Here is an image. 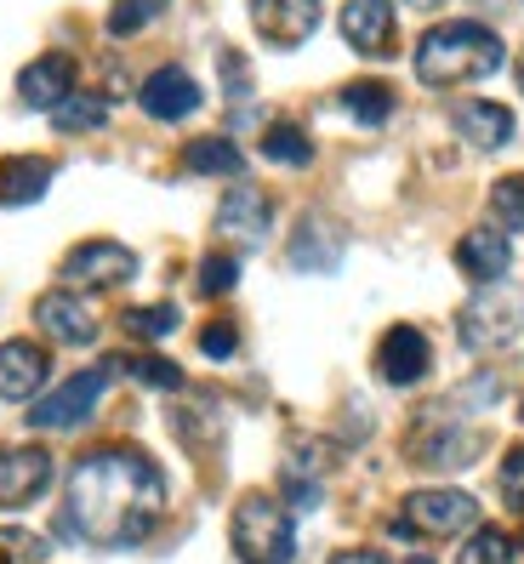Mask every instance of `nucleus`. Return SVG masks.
<instances>
[{
  "mask_svg": "<svg viewBox=\"0 0 524 564\" xmlns=\"http://www.w3.org/2000/svg\"><path fill=\"white\" fill-rule=\"evenodd\" d=\"M46 371H52V354L41 343H0V400L7 405H29L35 393L46 388Z\"/></svg>",
  "mask_w": 524,
  "mask_h": 564,
  "instance_id": "9d476101",
  "label": "nucleus"
},
{
  "mask_svg": "<svg viewBox=\"0 0 524 564\" xmlns=\"http://www.w3.org/2000/svg\"><path fill=\"white\" fill-rule=\"evenodd\" d=\"M160 508H166L160 468L143 451L109 445V451H91L75 462L69 485H63L57 530L86 547H138L154 530Z\"/></svg>",
  "mask_w": 524,
  "mask_h": 564,
  "instance_id": "f257e3e1",
  "label": "nucleus"
},
{
  "mask_svg": "<svg viewBox=\"0 0 524 564\" xmlns=\"http://www.w3.org/2000/svg\"><path fill=\"white\" fill-rule=\"evenodd\" d=\"M524 325V303L518 296H473V303L456 314V337L468 354H496L518 337Z\"/></svg>",
  "mask_w": 524,
  "mask_h": 564,
  "instance_id": "39448f33",
  "label": "nucleus"
},
{
  "mask_svg": "<svg viewBox=\"0 0 524 564\" xmlns=\"http://www.w3.org/2000/svg\"><path fill=\"white\" fill-rule=\"evenodd\" d=\"M52 188V160L41 154H18L0 165V206H35Z\"/></svg>",
  "mask_w": 524,
  "mask_h": 564,
  "instance_id": "aec40b11",
  "label": "nucleus"
},
{
  "mask_svg": "<svg viewBox=\"0 0 524 564\" xmlns=\"http://www.w3.org/2000/svg\"><path fill=\"white\" fill-rule=\"evenodd\" d=\"M479 524V502L468 490H416L405 496L400 519H393V536L411 542V536H456V530H473Z\"/></svg>",
  "mask_w": 524,
  "mask_h": 564,
  "instance_id": "20e7f679",
  "label": "nucleus"
},
{
  "mask_svg": "<svg viewBox=\"0 0 524 564\" xmlns=\"http://www.w3.org/2000/svg\"><path fill=\"white\" fill-rule=\"evenodd\" d=\"M18 97L29 109H57V104H69L75 97V57L69 52H46L35 57L29 69L18 75Z\"/></svg>",
  "mask_w": 524,
  "mask_h": 564,
  "instance_id": "4468645a",
  "label": "nucleus"
},
{
  "mask_svg": "<svg viewBox=\"0 0 524 564\" xmlns=\"http://www.w3.org/2000/svg\"><path fill=\"white\" fill-rule=\"evenodd\" d=\"M109 377H114V365H91V371H75L57 393H46V400L29 405V427H80V422L97 411V400H103Z\"/></svg>",
  "mask_w": 524,
  "mask_h": 564,
  "instance_id": "423d86ee",
  "label": "nucleus"
},
{
  "mask_svg": "<svg viewBox=\"0 0 524 564\" xmlns=\"http://www.w3.org/2000/svg\"><path fill=\"white\" fill-rule=\"evenodd\" d=\"M269 223H274V206H269V194H262V188L240 183V188L222 194V206H217V235L256 246L262 235H269Z\"/></svg>",
  "mask_w": 524,
  "mask_h": 564,
  "instance_id": "2eb2a0df",
  "label": "nucleus"
},
{
  "mask_svg": "<svg viewBox=\"0 0 524 564\" xmlns=\"http://www.w3.org/2000/svg\"><path fill=\"white\" fill-rule=\"evenodd\" d=\"M183 165H188L194 177H234L245 160H240V149L228 143V138H194L183 149Z\"/></svg>",
  "mask_w": 524,
  "mask_h": 564,
  "instance_id": "4be33fe9",
  "label": "nucleus"
},
{
  "mask_svg": "<svg viewBox=\"0 0 524 564\" xmlns=\"http://www.w3.org/2000/svg\"><path fill=\"white\" fill-rule=\"evenodd\" d=\"M131 377L149 382V388H166V393H177V388H183V365L160 359V354H143V359H131Z\"/></svg>",
  "mask_w": 524,
  "mask_h": 564,
  "instance_id": "7c9ffc66",
  "label": "nucleus"
},
{
  "mask_svg": "<svg viewBox=\"0 0 524 564\" xmlns=\"http://www.w3.org/2000/svg\"><path fill=\"white\" fill-rule=\"evenodd\" d=\"M416 564H428V558H416Z\"/></svg>",
  "mask_w": 524,
  "mask_h": 564,
  "instance_id": "ea45409f",
  "label": "nucleus"
},
{
  "mask_svg": "<svg viewBox=\"0 0 524 564\" xmlns=\"http://www.w3.org/2000/svg\"><path fill=\"white\" fill-rule=\"evenodd\" d=\"M513 80H518V91H524V57H518V75H513Z\"/></svg>",
  "mask_w": 524,
  "mask_h": 564,
  "instance_id": "4c0bfd02",
  "label": "nucleus"
},
{
  "mask_svg": "<svg viewBox=\"0 0 524 564\" xmlns=\"http://www.w3.org/2000/svg\"><path fill=\"white\" fill-rule=\"evenodd\" d=\"M325 7L319 0H251V23H256V35L269 41V46H303L314 29H319Z\"/></svg>",
  "mask_w": 524,
  "mask_h": 564,
  "instance_id": "1a4fd4ad",
  "label": "nucleus"
},
{
  "mask_svg": "<svg viewBox=\"0 0 524 564\" xmlns=\"http://www.w3.org/2000/svg\"><path fill=\"white\" fill-rule=\"evenodd\" d=\"M262 154H269L274 165H308L314 160V138H308L303 126L280 120L274 131H262Z\"/></svg>",
  "mask_w": 524,
  "mask_h": 564,
  "instance_id": "b1692460",
  "label": "nucleus"
},
{
  "mask_svg": "<svg viewBox=\"0 0 524 564\" xmlns=\"http://www.w3.org/2000/svg\"><path fill=\"white\" fill-rule=\"evenodd\" d=\"M342 109H348L359 126H382V120L393 115V91H387L382 80H353V86L342 91Z\"/></svg>",
  "mask_w": 524,
  "mask_h": 564,
  "instance_id": "5701e85b",
  "label": "nucleus"
},
{
  "mask_svg": "<svg viewBox=\"0 0 524 564\" xmlns=\"http://www.w3.org/2000/svg\"><path fill=\"white\" fill-rule=\"evenodd\" d=\"M52 115H57L52 126L75 138V131H97V126H103L109 120V104H103V97H69V104H57Z\"/></svg>",
  "mask_w": 524,
  "mask_h": 564,
  "instance_id": "bb28decb",
  "label": "nucleus"
},
{
  "mask_svg": "<svg viewBox=\"0 0 524 564\" xmlns=\"http://www.w3.org/2000/svg\"><path fill=\"white\" fill-rule=\"evenodd\" d=\"M131 274H138V257L120 240H86L63 257V285H80V291H114Z\"/></svg>",
  "mask_w": 524,
  "mask_h": 564,
  "instance_id": "0eeeda50",
  "label": "nucleus"
},
{
  "mask_svg": "<svg viewBox=\"0 0 524 564\" xmlns=\"http://www.w3.org/2000/svg\"><path fill=\"white\" fill-rule=\"evenodd\" d=\"M456 138L462 143H473L479 154H490V149H507L513 143V115L502 109V104H456Z\"/></svg>",
  "mask_w": 524,
  "mask_h": 564,
  "instance_id": "6ab92c4d",
  "label": "nucleus"
},
{
  "mask_svg": "<svg viewBox=\"0 0 524 564\" xmlns=\"http://www.w3.org/2000/svg\"><path fill=\"white\" fill-rule=\"evenodd\" d=\"M200 348H206V359H234L240 330L228 325V319H217V325H206V330H200Z\"/></svg>",
  "mask_w": 524,
  "mask_h": 564,
  "instance_id": "473e14b6",
  "label": "nucleus"
},
{
  "mask_svg": "<svg viewBox=\"0 0 524 564\" xmlns=\"http://www.w3.org/2000/svg\"><path fill=\"white\" fill-rule=\"evenodd\" d=\"M507 46L496 41V29L484 23H439L416 41V80L422 86H462V80H484L502 69Z\"/></svg>",
  "mask_w": 524,
  "mask_h": 564,
  "instance_id": "f03ea898",
  "label": "nucleus"
},
{
  "mask_svg": "<svg viewBox=\"0 0 524 564\" xmlns=\"http://www.w3.org/2000/svg\"><path fill=\"white\" fill-rule=\"evenodd\" d=\"M234 280H240V257H206L200 262V291L206 296H222V291H234Z\"/></svg>",
  "mask_w": 524,
  "mask_h": 564,
  "instance_id": "2f4dec72",
  "label": "nucleus"
},
{
  "mask_svg": "<svg viewBox=\"0 0 524 564\" xmlns=\"http://www.w3.org/2000/svg\"><path fill=\"white\" fill-rule=\"evenodd\" d=\"M405 7H416V12H434V7H445V0H405Z\"/></svg>",
  "mask_w": 524,
  "mask_h": 564,
  "instance_id": "e433bc0d",
  "label": "nucleus"
},
{
  "mask_svg": "<svg viewBox=\"0 0 524 564\" xmlns=\"http://www.w3.org/2000/svg\"><path fill=\"white\" fill-rule=\"evenodd\" d=\"M138 104H143L149 120H183V115L200 109V86L166 63V69H154V75L138 86Z\"/></svg>",
  "mask_w": 524,
  "mask_h": 564,
  "instance_id": "dca6fc26",
  "label": "nucleus"
},
{
  "mask_svg": "<svg viewBox=\"0 0 524 564\" xmlns=\"http://www.w3.org/2000/svg\"><path fill=\"white\" fill-rule=\"evenodd\" d=\"M456 564H513V536L507 530H473L456 553Z\"/></svg>",
  "mask_w": 524,
  "mask_h": 564,
  "instance_id": "a878e982",
  "label": "nucleus"
},
{
  "mask_svg": "<svg viewBox=\"0 0 524 564\" xmlns=\"http://www.w3.org/2000/svg\"><path fill=\"white\" fill-rule=\"evenodd\" d=\"M172 0H114L109 7V35L114 41H131V35H143V29L166 12Z\"/></svg>",
  "mask_w": 524,
  "mask_h": 564,
  "instance_id": "393cba45",
  "label": "nucleus"
},
{
  "mask_svg": "<svg viewBox=\"0 0 524 564\" xmlns=\"http://www.w3.org/2000/svg\"><path fill=\"white\" fill-rule=\"evenodd\" d=\"M331 564H387V558H382L376 547H348V553H337Z\"/></svg>",
  "mask_w": 524,
  "mask_h": 564,
  "instance_id": "c9c22d12",
  "label": "nucleus"
},
{
  "mask_svg": "<svg viewBox=\"0 0 524 564\" xmlns=\"http://www.w3.org/2000/svg\"><path fill=\"white\" fill-rule=\"evenodd\" d=\"M35 325L46 330L52 343H63V348L97 343V314H91V303H80V296H69V291L41 296V303H35Z\"/></svg>",
  "mask_w": 524,
  "mask_h": 564,
  "instance_id": "ddd939ff",
  "label": "nucleus"
},
{
  "mask_svg": "<svg viewBox=\"0 0 524 564\" xmlns=\"http://www.w3.org/2000/svg\"><path fill=\"white\" fill-rule=\"evenodd\" d=\"M217 63H222V86H228V97H245V91H251V69H245V57H240V52H222Z\"/></svg>",
  "mask_w": 524,
  "mask_h": 564,
  "instance_id": "f704fd0d",
  "label": "nucleus"
},
{
  "mask_svg": "<svg viewBox=\"0 0 524 564\" xmlns=\"http://www.w3.org/2000/svg\"><path fill=\"white\" fill-rule=\"evenodd\" d=\"M428 365H434V354H428V337H422L416 325H393L376 348V377L387 388H416L428 377Z\"/></svg>",
  "mask_w": 524,
  "mask_h": 564,
  "instance_id": "9b49d317",
  "label": "nucleus"
},
{
  "mask_svg": "<svg viewBox=\"0 0 524 564\" xmlns=\"http://www.w3.org/2000/svg\"><path fill=\"white\" fill-rule=\"evenodd\" d=\"M502 496L513 513H524V445L507 451V462H502Z\"/></svg>",
  "mask_w": 524,
  "mask_h": 564,
  "instance_id": "72a5a7b5",
  "label": "nucleus"
},
{
  "mask_svg": "<svg viewBox=\"0 0 524 564\" xmlns=\"http://www.w3.org/2000/svg\"><path fill=\"white\" fill-rule=\"evenodd\" d=\"M479 451H484V440L473 434V427H434L428 440L411 445V456L428 462V468H468Z\"/></svg>",
  "mask_w": 524,
  "mask_h": 564,
  "instance_id": "412c9836",
  "label": "nucleus"
},
{
  "mask_svg": "<svg viewBox=\"0 0 524 564\" xmlns=\"http://www.w3.org/2000/svg\"><path fill=\"white\" fill-rule=\"evenodd\" d=\"M342 41L359 57H387L400 46V35H393V0H348L342 7Z\"/></svg>",
  "mask_w": 524,
  "mask_h": 564,
  "instance_id": "f8f14e48",
  "label": "nucleus"
},
{
  "mask_svg": "<svg viewBox=\"0 0 524 564\" xmlns=\"http://www.w3.org/2000/svg\"><path fill=\"white\" fill-rule=\"evenodd\" d=\"M490 212H496L502 228H518V235H524V172L502 177L496 188H490Z\"/></svg>",
  "mask_w": 524,
  "mask_h": 564,
  "instance_id": "c85d7f7f",
  "label": "nucleus"
},
{
  "mask_svg": "<svg viewBox=\"0 0 524 564\" xmlns=\"http://www.w3.org/2000/svg\"><path fill=\"white\" fill-rule=\"evenodd\" d=\"M41 558H46V542L35 530H23V524L0 530V564H41Z\"/></svg>",
  "mask_w": 524,
  "mask_h": 564,
  "instance_id": "c756f323",
  "label": "nucleus"
},
{
  "mask_svg": "<svg viewBox=\"0 0 524 564\" xmlns=\"http://www.w3.org/2000/svg\"><path fill=\"white\" fill-rule=\"evenodd\" d=\"M52 485V451L41 445H12L0 451V508H29Z\"/></svg>",
  "mask_w": 524,
  "mask_h": 564,
  "instance_id": "6e6552de",
  "label": "nucleus"
},
{
  "mask_svg": "<svg viewBox=\"0 0 524 564\" xmlns=\"http://www.w3.org/2000/svg\"><path fill=\"white\" fill-rule=\"evenodd\" d=\"M518 422H524V400H518Z\"/></svg>",
  "mask_w": 524,
  "mask_h": 564,
  "instance_id": "58836bf2",
  "label": "nucleus"
},
{
  "mask_svg": "<svg viewBox=\"0 0 524 564\" xmlns=\"http://www.w3.org/2000/svg\"><path fill=\"white\" fill-rule=\"evenodd\" d=\"M177 308L172 303H154V308H125L120 314V325L131 330V337H172V330H177Z\"/></svg>",
  "mask_w": 524,
  "mask_h": 564,
  "instance_id": "cd10ccee",
  "label": "nucleus"
},
{
  "mask_svg": "<svg viewBox=\"0 0 524 564\" xmlns=\"http://www.w3.org/2000/svg\"><path fill=\"white\" fill-rule=\"evenodd\" d=\"M342 262V235L325 217H303L297 235H291V269L303 274H331Z\"/></svg>",
  "mask_w": 524,
  "mask_h": 564,
  "instance_id": "a211bd4d",
  "label": "nucleus"
},
{
  "mask_svg": "<svg viewBox=\"0 0 524 564\" xmlns=\"http://www.w3.org/2000/svg\"><path fill=\"white\" fill-rule=\"evenodd\" d=\"M234 553L240 564H291L297 558V524L274 496L251 490L234 508Z\"/></svg>",
  "mask_w": 524,
  "mask_h": 564,
  "instance_id": "7ed1b4c3",
  "label": "nucleus"
},
{
  "mask_svg": "<svg viewBox=\"0 0 524 564\" xmlns=\"http://www.w3.org/2000/svg\"><path fill=\"white\" fill-rule=\"evenodd\" d=\"M507 262H513V246H507L502 228H473V235L456 240V269H462L473 285L502 280V274H507Z\"/></svg>",
  "mask_w": 524,
  "mask_h": 564,
  "instance_id": "f3484780",
  "label": "nucleus"
}]
</instances>
